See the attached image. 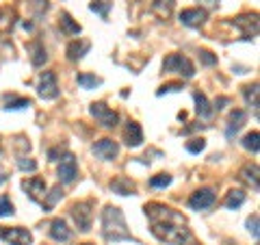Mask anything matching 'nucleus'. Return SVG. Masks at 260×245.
<instances>
[{"label": "nucleus", "instance_id": "nucleus-1", "mask_svg": "<svg viewBox=\"0 0 260 245\" xmlns=\"http://www.w3.org/2000/svg\"><path fill=\"white\" fill-rule=\"evenodd\" d=\"M145 215L152 226V234L158 241H165L169 245H191V230L186 226V219L176 213L174 208L165 204L152 202L145 206Z\"/></svg>", "mask_w": 260, "mask_h": 245}, {"label": "nucleus", "instance_id": "nucleus-2", "mask_svg": "<svg viewBox=\"0 0 260 245\" xmlns=\"http://www.w3.org/2000/svg\"><path fill=\"white\" fill-rule=\"evenodd\" d=\"M102 234L109 243L135 241L126 226L124 213H121V208H117V206H107L102 210Z\"/></svg>", "mask_w": 260, "mask_h": 245}, {"label": "nucleus", "instance_id": "nucleus-3", "mask_svg": "<svg viewBox=\"0 0 260 245\" xmlns=\"http://www.w3.org/2000/svg\"><path fill=\"white\" fill-rule=\"evenodd\" d=\"M162 70L165 72H174V74H180L184 78H191L195 74V68L191 59H186L182 54H169L165 61H162Z\"/></svg>", "mask_w": 260, "mask_h": 245}, {"label": "nucleus", "instance_id": "nucleus-4", "mask_svg": "<svg viewBox=\"0 0 260 245\" xmlns=\"http://www.w3.org/2000/svg\"><path fill=\"white\" fill-rule=\"evenodd\" d=\"M91 208H93V202L91 200H85V202L74 204L72 210H70L72 217H74V222H76V226L83 232H89V228H91V217H93Z\"/></svg>", "mask_w": 260, "mask_h": 245}, {"label": "nucleus", "instance_id": "nucleus-5", "mask_svg": "<svg viewBox=\"0 0 260 245\" xmlns=\"http://www.w3.org/2000/svg\"><path fill=\"white\" fill-rule=\"evenodd\" d=\"M232 24L241 30L243 39H254L258 35V13H243L232 20Z\"/></svg>", "mask_w": 260, "mask_h": 245}, {"label": "nucleus", "instance_id": "nucleus-6", "mask_svg": "<svg viewBox=\"0 0 260 245\" xmlns=\"http://www.w3.org/2000/svg\"><path fill=\"white\" fill-rule=\"evenodd\" d=\"M0 239L9 245H30L32 234L26 230V228L13 226V228H0Z\"/></svg>", "mask_w": 260, "mask_h": 245}, {"label": "nucleus", "instance_id": "nucleus-7", "mask_svg": "<svg viewBox=\"0 0 260 245\" xmlns=\"http://www.w3.org/2000/svg\"><path fill=\"white\" fill-rule=\"evenodd\" d=\"M89 111H91V115H93L98 121H100L104 128H115L117 121H119V115H117L115 111H111L104 102H93Z\"/></svg>", "mask_w": 260, "mask_h": 245}, {"label": "nucleus", "instance_id": "nucleus-8", "mask_svg": "<svg viewBox=\"0 0 260 245\" xmlns=\"http://www.w3.org/2000/svg\"><path fill=\"white\" fill-rule=\"evenodd\" d=\"M91 150H93V154H95L98 159H102V161H115L117 154H119V145H117V141H113V139L104 137V139H100V141L93 143Z\"/></svg>", "mask_w": 260, "mask_h": 245}, {"label": "nucleus", "instance_id": "nucleus-9", "mask_svg": "<svg viewBox=\"0 0 260 245\" xmlns=\"http://www.w3.org/2000/svg\"><path fill=\"white\" fill-rule=\"evenodd\" d=\"M39 98L44 100H54L59 96V85H56V74L54 72H44L42 78H39Z\"/></svg>", "mask_w": 260, "mask_h": 245}, {"label": "nucleus", "instance_id": "nucleus-10", "mask_svg": "<svg viewBox=\"0 0 260 245\" xmlns=\"http://www.w3.org/2000/svg\"><path fill=\"white\" fill-rule=\"evenodd\" d=\"M78 176V165H76V159L72 157V154H65L59 163V180L63 185H70L74 182Z\"/></svg>", "mask_w": 260, "mask_h": 245}, {"label": "nucleus", "instance_id": "nucleus-11", "mask_svg": "<svg viewBox=\"0 0 260 245\" xmlns=\"http://www.w3.org/2000/svg\"><path fill=\"white\" fill-rule=\"evenodd\" d=\"M215 204V191L213 189H198L195 191L191 198H189V206L193 208V210H206V208H210Z\"/></svg>", "mask_w": 260, "mask_h": 245}, {"label": "nucleus", "instance_id": "nucleus-12", "mask_svg": "<svg viewBox=\"0 0 260 245\" xmlns=\"http://www.w3.org/2000/svg\"><path fill=\"white\" fill-rule=\"evenodd\" d=\"M22 189L30 195V200L44 204V198H46V182L42 180V178H28V180H24V182H22Z\"/></svg>", "mask_w": 260, "mask_h": 245}, {"label": "nucleus", "instance_id": "nucleus-13", "mask_svg": "<svg viewBox=\"0 0 260 245\" xmlns=\"http://www.w3.org/2000/svg\"><path fill=\"white\" fill-rule=\"evenodd\" d=\"M180 22L184 26H191V28H198L206 22V11L204 9H184L180 13Z\"/></svg>", "mask_w": 260, "mask_h": 245}, {"label": "nucleus", "instance_id": "nucleus-14", "mask_svg": "<svg viewBox=\"0 0 260 245\" xmlns=\"http://www.w3.org/2000/svg\"><path fill=\"white\" fill-rule=\"evenodd\" d=\"M245 117H247L245 111H241V109H234V111L230 113V119H228V128H225V137H228V139H232V137L243 128V124H245Z\"/></svg>", "mask_w": 260, "mask_h": 245}, {"label": "nucleus", "instance_id": "nucleus-15", "mask_svg": "<svg viewBox=\"0 0 260 245\" xmlns=\"http://www.w3.org/2000/svg\"><path fill=\"white\" fill-rule=\"evenodd\" d=\"M124 137H126V145L137 148V145H141V141H143V130H141V126L137 124V121H128Z\"/></svg>", "mask_w": 260, "mask_h": 245}, {"label": "nucleus", "instance_id": "nucleus-16", "mask_svg": "<svg viewBox=\"0 0 260 245\" xmlns=\"http://www.w3.org/2000/svg\"><path fill=\"white\" fill-rule=\"evenodd\" d=\"M50 236L54 241H59V243H65V241H70V228L68 224L63 222V219H52V224H50Z\"/></svg>", "mask_w": 260, "mask_h": 245}, {"label": "nucleus", "instance_id": "nucleus-17", "mask_svg": "<svg viewBox=\"0 0 260 245\" xmlns=\"http://www.w3.org/2000/svg\"><path fill=\"white\" fill-rule=\"evenodd\" d=\"M89 48H91L89 42H85V39H76V42H72L68 46V59L70 61H80L89 52Z\"/></svg>", "mask_w": 260, "mask_h": 245}, {"label": "nucleus", "instance_id": "nucleus-18", "mask_svg": "<svg viewBox=\"0 0 260 245\" xmlns=\"http://www.w3.org/2000/svg\"><path fill=\"white\" fill-rule=\"evenodd\" d=\"M193 100H195V111H198L200 117L208 119L210 115H213V107H210V102L206 100V96L202 94V91H195L193 94Z\"/></svg>", "mask_w": 260, "mask_h": 245}, {"label": "nucleus", "instance_id": "nucleus-19", "mask_svg": "<svg viewBox=\"0 0 260 245\" xmlns=\"http://www.w3.org/2000/svg\"><path fill=\"white\" fill-rule=\"evenodd\" d=\"M258 174H260V169H258V165H245L241 169V180L243 182H247V185H251L254 189L258 191V187H260V182H258Z\"/></svg>", "mask_w": 260, "mask_h": 245}, {"label": "nucleus", "instance_id": "nucleus-20", "mask_svg": "<svg viewBox=\"0 0 260 245\" xmlns=\"http://www.w3.org/2000/svg\"><path fill=\"white\" fill-rule=\"evenodd\" d=\"M111 189L119 193V195H130L135 193V182L130 180V178H115V180H111Z\"/></svg>", "mask_w": 260, "mask_h": 245}, {"label": "nucleus", "instance_id": "nucleus-21", "mask_svg": "<svg viewBox=\"0 0 260 245\" xmlns=\"http://www.w3.org/2000/svg\"><path fill=\"white\" fill-rule=\"evenodd\" d=\"M243 202H245V193L239 191V189H232L230 193L225 195L223 206L225 208H239V206H243Z\"/></svg>", "mask_w": 260, "mask_h": 245}, {"label": "nucleus", "instance_id": "nucleus-22", "mask_svg": "<svg viewBox=\"0 0 260 245\" xmlns=\"http://www.w3.org/2000/svg\"><path fill=\"white\" fill-rule=\"evenodd\" d=\"M243 148L258 154V150H260V135H258V130H251V133H247L245 137H243Z\"/></svg>", "mask_w": 260, "mask_h": 245}, {"label": "nucleus", "instance_id": "nucleus-23", "mask_svg": "<svg viewBox=\"0 0 260 245\" xmlns=\"http://www.w3.org/2000/svg\"><path fill=\"white\" fill-rule=\"evenodd\" d=\"M174 5H176V0H154L152 7H154V11L162 15V18H167V15H172Z\"/></svg>", "mask_w": 260, "mask_h": 245}, {"label": "nucleus", "instance_id": "nucleus-24", "mask_svg": "<svg viewBox=\"0 0 260 245\" xmlns=\"http://www.w3.org/2000/svg\"><path fill=\"white\" fill-rule=\"evenodd\" d=\"M78 85L83 87V89H95V87H100L102 85V78H98L93 74H78Z\"/></svg>", "mask_w": 260, "mask_h": 245}, {"label": "nucleus", "instance_id": "nucleus-25", "mask_svg": "<svg viewBox=\"0 0 260 245\" xmlns=\"http://www.w3.org/2000/svg\"><path fill=\"white\" fill-rule=\"evenodd\" d=\"M243 96H245L247 104H251V107H254V109L258 111V83L243 87Z\"/></svg>", "mask_w": 260, "mask_h": 245}, {"label": "nucleus", "instance_id": "nucleus-26", "mask_svg": "<svg viewBox=\"0 0 260 245\" xmlns=\"http://www.w3.org/2000/svg\"><path fill=\"white\" fill-rule=\"evenodd\" d=\"M61 26L65 33H72V35H78L80 33V24H76L74 20H72L70 13H61Z\"/></svg>", "mask_w": 260, "mask_h": 245}, {"label": "nucleus", "instance_id": "nucleus-27", "mask_svg": "<svg viewBox=\"0 0 260 245\" xmlns=\"http://www.w3.org/2000/svg\"><path fill=\"white\" fill-rule=\"evenodd\" d=\"M30 50H32V65H44L46 63V59H48V54H46V50H44V46L42 44H32L30 46Z\"/></svg>", "mask_w": 260, "mask_h": 245}, {"label": "nucleus", "instance_id": "nucleus-28", "mask_svg": "<svg viewBox=\"0 0 260 245\" xmlns=\"http://www.w3.org/2000/svg\"><path fill=\"white\" fill-rule=\"evenodd\" d=\"M61 198H63V191H61V187H54V189H52L50 193H46V198H44V206H46L48 210H50V208H52L54 204L59 202Z\"/></svg>", "mask_w": 260, "mask_h": 245}, {"label": "nucleus", "instance_id": "nucleus-29", "mask_svg": "<svg viewBox=\"0 0 260 245\" xmlns=\"http://www.w3.org/2000/svg\"><path fill=\"white\" fill-rule=\"evenodd\" d=\"M89 9H91V11H95L98 15H102V18L107 20L109 9H111V3H107V0H93V3L89 5Z\"/></svg>", "mask_w": 260, "mask_h": 245}, {"label": "nucleus", "instance_id": "nucleus-30", "mask_svg": "<svg viewBox=\"0 0 260 245\" xmlns=\"http://www.w3.org/2000/svg\"><path fill=\"white\" fill-rule=\"evenodd\" d=\"M30 100H28V98H15V100H9V102H7V111H20V109H28L30 107Z\"/></svg>", "mask_w": 260, "mask_h": 245}, {"label": "nucleus", "instance_id": "nucleus-31", "mask_svg": "<svg viewBox=\"0 0 260 245\" xmlns=\"http://www.w3.org/2000/svg\"><path fill=\"white\" fill-rule=\"evenodd\" d=\"M169 185H172V176L169 174H158L150 180V187H154V189H162V187H169Z\"/></svg>", "mask_w": 260, "mask_h": 245}, {"label": "nucleus", "instance_id": "nucleus-32", "mask_svg": "<svg viewBox=\"0 0 260 245\" xmlns=\"http://www.w3.org/2000/svg\"><path fill=\"white\" fill-rule=\"evenodd\" d=\"M13 204L9 202V198H5V195H0V217H9L13 215Z\"/></svg>", "mask_w": 260, "mask_h": 245}, {"label": "nucleus", "instance_id": "nucleus-33", "mask_svg": "<svg viewBox=\"0 0 260 245\" xmlns=\"http://www.w3.org/2000/svg\"><path fill=\"white\" fill-rule=\"evenodd\" d=\"M204 148H206V141H204V139H191V141L186 143V150H189L191 154H200Z\"/></svg>", "mask_w": 260, "mask_h": 245}, {"label": "nucleus", "instance_id": "nucleus-34", "mask_svg": "<svg viewBox=\"0 0 260 245\" xmlns=\"http://www.w3.org/2000/svg\"><path fill=\"white\" fill-rule=\"evenodd\" d=\"M258 222H260L258 213H254V215L247 219V228H249V232H251V236H254V239H258Z\"/></svg>", "mask_w": 260, "mask_h": 245}, {"label": "nucleus", "instance_id": "nucleus-35", "mask_svg": "<svg viewBox=\"0 0 260 245\" xmlns=\"http://www.w3.org/2000/svg\"><path fill=\"white\" fill-rule=\"evenodd\" d=\"M18 167L22 171H35L37 169V163L32 159H18Z\"/></svg>", "mask_w": 260, "mask_h": 245}, {"label": "nucleus", "instance_id": "nucleus-36", "mask_svg": "<svg viewBox=\"0 0 260 245\" xmlns=\"http://www.w3.org/2000/svg\"><path fill=\"white\" fill-rule=\"evenodd\" d=\"M200 59H202V63H204V65H215L217 63V56L213 52H208V50H202L200 52Z\"/></svg>", "mask_w": 260, "mask_h": 245}, {"label": "nucleus", "instance_id": "nucleus-37", "mask_svg": "<svg viewBox=\"0 0 260 245\" xmlns=\"http://www.w3.org/2000/svg\"><path fill=\"white\" fill-rule=\"evenodd\" d=\"M182 85H178V83H172V85H165V87H160L156 96H162V94H169V91H180Z\"/></svg>", "mask_w": 260, "mask_h": 245}, {"label": "nucleus", "instance_id": "nucleus-38", "mask_svg": "<svg viewBox=\"0 0 260 245\" xmlns=\"http://www.w3.org/2000/svg\"><path fill=\"white\" fill-rule=\"evenodd\" d=\"M32 3H35V9H37V15H42L44 11H48V0H32Z\"/></svg>", "mask_w": 260, "mask_h": 245}, {"label": "nucleus", "instance_id": "nucleus-39", "mask_svg": "<svg viewBox=\"0 0 260 245\" xmlns=\"http://www.w3.org/2000/svg\"><path fill=\"white\" fill-rule=\"evenodd\" d=\"M5 182H7V171L0 167V185H5Z\"/></svg>", "mask_w": 260, "mask_h": 245}, {"label": "nucleus", "instance_id": "nucleus-40", "mask_svg": "<svg viewBox=\"0 0 260 245\" xmlns=\"http://www.w3.org/2000/svg\"><path fill=\"white\" fill-rule=\"evenodd\" d=\"M223 104H228V98H219V100H217V109H223Z\"/></svg>", "mask_w": 260, "mask_h": 245}, {"label": "nucleus", "instance_id": "nucleus-41", "mask_svg": "<svg viewBox=\"0 0 260 245\" xmlns=\"http://www.w3.org/2000/svg\"><path fill=\"white\" fill-rule=\"evenodd\" d=\"M225 245H237V243H232V241H225Z\"/></svg>", "mask_w": 260, "mask_h": 245}, {"label": "nucleus", "instance_id": "nucleus-42", "mask_svg": "<svg viewBox=\"0 0 260 245\" xmlns=\"http://www.w3.org/2000/svg\"><path fill=\"white\" fill-rule=\"evenodd\" d=\"M219 3V0H210V5H217Z\"/></svg>", "mask_w": 260, "mask_h": 245}, {"label": "nucleus", "instance_id": "nucleus-43", "mask_svg": "<svg viewBox=\"0 0 260 245\" xmlns=\"http://www.w3.org/2000/svg\"><path fill=\"white\" fill-rule=\"evenodd\" d=\"M83 245H91V243H83Z\"/></svg>", "mask_w": 260, "mask_h": 245}]
</instances>
